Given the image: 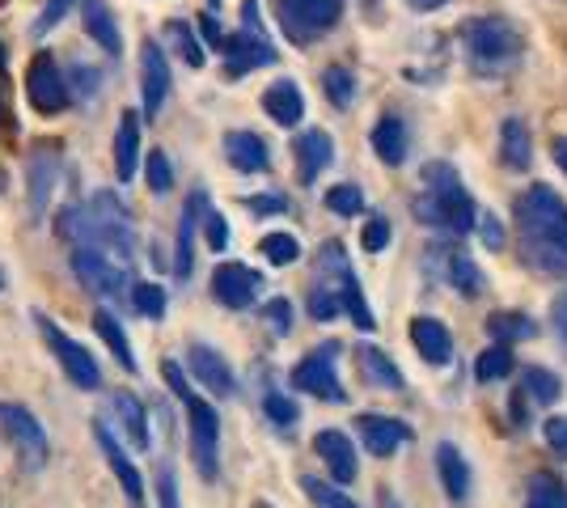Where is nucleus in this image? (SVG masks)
<instances>
[{"mask_svg": "<svg viewBox=\"0 0 567 508\" xmlns=\"http://www.w3.org/2000/svg\"><path fill=\"white\" fill-rule=\"evenodd\" d=\"M529 263L546 276H567V204L550 187H529L517 199Z\"/></svg>", "mask_w": 567, "mask_h": 508, "instance_id": "f257e3e1", "label": "nucleus"}, {"mask_svg": "<svg viewBox=\"0 0 567 508\" xmlns=\"http://www.w3.org/2000/svg\"><path fill=\"white\" fill-rule=\"evenodd\" d=\"M60 234L76 246L90 250H106L111 259L127 263L136 255V238H132V217L111 191H102L90 199V208H69L60 212Z\"/></svg>", "mask_w": 567, "mask_h": 508, "instance_id": "f03ea898", "label": "nucleus"}, {"mask_svg": "<svg viewBox=\"0 0 567 508\" xmlns=\"http://www.w3.org/2000/svg\"><path fill=\"white\" fill-rule=\"evenodd\" d=\"M411 208H415V217L424 220V225L453 229V234L474 229V212H478L471 204V195H466V187H462V178L445 162L424 166V191L411 199Z\"/></svg>", "mask_w": 567, "mask_h": 508, "instance_id": "7ed1b4c3", "label": "nucleus"}, {"mask_svg": "<svg viewBox=\"0 0 567 508\" xmlns=\"http://www.w3.org/2000/svg\"><path fill=\"white\" fill-rule=\"evenodd\" d=\"M462 43H466V55H471V64L478 73H508L520 60V51H525V39H520L517 25L508 18H496V13L471 18L466 30H462Z\"/></svg>", "mask_w": 567, "mask_h": 508, "instance_id": "20e7f679", "label": "nucleus"}, {"mask_svg": "<svg viewBox=\"0 0 567 508\" xmlns=\"http://www.w3.org/2000/svg\"><path fill=\"white\" fill-rule=\"evenodd\" d=\"M343 18V0H280V25L292 43H313Z\"/></svg>", "mask_w": 567, "mask_h": 508, "instance_id": "39448f33", "label": "nucleus"}, {"mask_svg": "<svg viewBox=\"0 0 567 508\" xmlns=\"http://www.w3.org/2000/svg\"><path fill=\"white\" fill-rule=\"evenodd\" d=\"M0 436L13 445V454L22 458L25 470H39L48 462V433L34 415L18 403H0Z\"/></svg>", "mask_w": 567, "mask_h": 508, "instance_id": "423d86ee", "label": "nucleus"}, {"mask_svg": "<svg viewBox=\"0 0 567 508\" xmlns=\"http://www.w3.org/2000/svg\"><path fill=\"white\" fill-rule=\"evenodd\" d=\"M187 419H190V458L199 466V475L204 479H216V466H220V415H216L213 403H204V398H195V390H190L187 398Z\"/></svg>", "mask_w": 567, "mask_h": 508, "instance_id": "0eeeda50", "label": "nucleus"}, {"mask_svg": "<svg viewBox=\"0 0 567 508\" xmlns=\"http://www.w3.org/2000/svg\"><path fill=\"white\" fill-rule=\"evenodd\" d=\"M334 356H339V343L313 348L306 361L292 369V390H306L322 403H348V394L339 386V373H334Z\"/></svg>", "mask_w": 567, "mask_h": 508, "instance_id": "6e6552de", "label": "nucleus"}, {"mask_svg": "<svg viewBox=\"0 0 567 508\" xmlns=\"http://www.w3.org/2000/svg\"><path fill=\"white\" fill-rule=\"evenodd\" d=\"M25 97H30V106L34 111H43V115H55V111H64L69 106V81L60 73V64L51 60V51H39L34 60H30V73H25Z\"/></svg>", "mask_w": 567, "mask_h": 508, "instance_id": "1a4fd4ad", "label": "nucleus"}, {"mask_svg": "<svg viewBox=\"0 0 567 508\" xmlns=\"http://www.w3.org/2000/svg\"><path fill=\"white\" fill-rule=\"evenodd\" d=\"M39 322V331H43V339L51 343V352H55V361H60V369L69 373V382L72 386H81V390H97L102 386V373H97V361L76 343V339H69L55 322H48V318L39 314L34 318Z\"/></svg>", "mask_w": 567, "mask_h": 508, "instance_id": "9d476101", "label": "nucleus"}, {"mask_svg": "<svg viewBox=\"0 0 567 508\" xmlns=\"http://www.w3.org/2000/svg\"><path fill=\"white\" fill-rule=\"evenodd\" d=\"M72 271H76V280H81L90 292H97V297H118V292L127 289L123 263H118V259H111L106 250L76 246V255H72Z\"/></svg>", "mask_w": 567, "mask_h": 508, "instance_id": "9b49d317", "label": "nucleus"}, {"mask_svg": "<svg viewBox=\"0 0 567 508\" xmlns=\"http://www.w3.org/2000/svg\"><path fill=\"white\" fill-rule=\"evenodd\" d=\"M259 289H262V276L255 271V267L220 263L213 271V297L220 301V305H229V310L255 305V301H259Z\"/></svg>", "mask_w": 567, "mask_h": 508, "instance_id": "f8f14e48", "label": "nucleus"}, {"mask_svg": "<svg viewBox=\"0 0 567 508\" xmlns=\"http://www.w3.org/2000/svg\"><path fill=\"white\" fill-rule=\"evenodd\" d=\"M60 148L51 145H39L34 148V157H30V217L43 220L48 217V204H51V191H55V183H60Z\"/></svg>", "mask_w": 567, "mask_h": 508, "instance_id": "ddd939ff", "label": "nucleus"}, {"mask_svg": "<svg viewBox=\"0 0 567 508\" xmlns=\"http://www.w3.org/2000/svg\"><path fill=\"white\" fill-rule=\"evenodd\" d=\"M313 454L327 462V470L334 475V484H352L355 475H360L352 436L339 433V428H322V433L313 436Z\"/></svg>", "mask_w": 567, "mask_h": 508, "instance_id": "4468645a", "label": "nucleus"}, {"mask_svg": "<svg viewBox=\"0 0 567 508\" xmlns=\"http://www.w3.org/2000/svg\"><path fill=\"white\" fill-rule=\"evenodd\" d=\"M187 364H190V377H195L204 390H213L216 398H229V394H234V386H237L234 369L225 364V356H220V352L204 348V343H190Z\"/></svg>", "mask_w": 567, "mask_h": 508, "instance_id": "2eb2a0df", "label": "nucleus"}, {"mask_svg": "<svg viewBox=\"0 0 567 508\" xmlns=\"http://www.w3.org/2000/svg\"><path fill=\"white\" fill-rule=\"evenodd\" d=\"M141 85H144V115L153 120L169 97V60L157 43H144L141 51Z\"/></svg>", "mask_w": 567, "mask_h": 508, "instance_id": "dca6fc26", "label": "nucleus"}, {"mask_svg": "<svg viewBox=\"0 0 567 508\" xmlns=\"http://www.w3.org/2000/svg\"><path fill=\"white\" fill-rule=\"evenodd\" d=\"M355 428H360L373 458H394V449L411 440V428L394 415H355Z\"/></svg>", "mask_w": 567, "mask_h": 508, "instance_id": "f3484780", "label": "nucleus"}, {"mask_svg": "<svg viewBox=\"0 0 567 508\" xmlns=\"http://www.w3.org/2000/svg\"><path fill=\"white\" fill-rule=\"evenodd\" d=\"M297 174H301V183H318V174H327L334 162V141L331 132H322V127H309L297 136Z\"/></svg>", "mask_w": 567, "mask_h": 508, "instance_id": "a211bd4d", "label": "nucleus"}, {"mask_svg": "<svg viewBox=\"0 0 567 508\" xmlns=\"http://www.w3.org/2000/svg\"><path fill=\"white\" fill-rule=\"evenodd\" d=\"M220 51H225V60H229V76H241V73H250V69H262V64H276L271 43H267L262 34H255V30L225 39Z\"/></svg>", "mask_w": 567, "mask_h": 508, "instance_id": "6ab92c4d", "label": "nucleus"}, {"mask_svg": "<svg viewBox=\"0 0 567 508\" xmlns=\"http://www.w3.org/2000/svg\"><path fill=\"white\" fill-rule=\"evenodd\" d=\"M94 440L102 445V454H106L115 479L123 484V491H127V500H144V479H141V470H136V462L123 454V445H118L115 433H111L102 419H94Z\"/></svg>", "mask_w": 567, "mask_h": 508, "instance_id": "aec40b11", "label": "nucleus"}, {"mask_svg": "<svg viewBox=\"0 0 567 508\" xmlns=\"http://www.w3.org/2000/svg\"><path fill=\"white\" fill-rule=\"evenodd\" d=\"M373 153H378L381 166H402L406 162V153H411V132H406V123L399 115H381L373 123Z\"/></svg>", "mask_w": 567, "mask_h": 508, "instance_id": "412c9836", "label": "nucleus"}, {"mask_svg": "<svg viewBox=\"0 0 567 508\" xmlns=\"http://www.w3.org/2000/svg\"><path fill=\"white\" fill-rule=\"evenodd\" d=\"M436 255H441V263H445V284H450L453 292H462L466 301H474L478 292L487 289V280H483V271H478V263H474L466 250H441L436 246Z\"/></svg>", "mask_w": 567, "mask_h": 508, "instance_id": "4be33fe9", "label": "nucleus"}, {"mask_svg": "<svg viewBox=\"0 0 567 508\" xmlns=\"http://www.w3.org/2000/svg\"><path fill=\"white\" fill-rule=\"evenodd\" d=\"M436 470H441V484H445V496H450L453 505H462L466 496H471V466L462 458V449L453 445V440H441L436 445Z\"/></svg>", "mask_w": 567, "mask_h": 508, "instance_id": "5701e85b", "label": "nucleus"}, {"mask_svg": "<svg viewBox=\"0 0 567 508\" xmlns=\"http://www.w3.org/2000/svg\"><path fill=\"white\" fill-rule=\"evenodd\" d=\"M225 157L241 174H262L271 166V153H267L262 136H255V132H225Z\"/></svg>", "mask_w": 567, "mask_h": 508, "instance_id": "b1692460", "label": "nucleus"}, {"mask_svg": "<svg viewBox=\"0 0 567 508\" xmlns=\"http://www.w3.org/2000/svg\"><path fill=\"white\" fill-rule=\"evenodd\" d=\"M411 343L420 348V356H424L427 364H445L453 352V335L445 322H436V318L420 314L415 322H411Z\"/></svg>", "mask_w": 567, "mask_h": 508, "instance_id": "393cba45", "label": "nucleus"}, {"mask_svg": "<svg viewBox=\"0 0 567 508\" xmlns=\"http://www.w3.org/2000/svg\"><path fill=\"white\" fill-rule=\"evenodd\" d=\"M262 111L280 123V127H297V123L306 120V97L297 90V81H276L262 94Z\"/></svg>", "mask_w": 567, "mask_h": 508, "instance_id": "a878e982", "label": "nucleus"}, {"mask_svg": "<svg viewBox=\"0 0 567 508\" xmlns=\"http://www.w3.org/2000/svg\"><path fill=\"white\" fill-rule=\"evenodd\" d=\"M136 157H141V120H136V111H123V115H118V136H115L118 183H132V178H136Z\"/></svg>", "mask_w": 567, "mask_h": 508, "instance_id": "bb28decb", "label": "nucleus"}, {"mask_svg": "<svg viewBox=\"0 0 567 508\" xmlns=\"http://www.w3.org/2000/svg\"><path fill=\"white\" fill-rule=\"evenodd\" d=\"M204 208H208V199H204V191H195L187 199V208H183V220H178V255H174L178 280H187L190 263H195V225H199V212H204Z\"/></svg>", "mask_w": 567, "mask_h": 508, "instance_id": "cd10ccee", "label": "nucleus"}, {"mask_svg": "<svg viewBox=\"0 0 567 508\" xmlns=\"http://www.w3.org/2000/svg\"><path fill=\"white\" fill-rule=\"evenodd\" d=\"M355 364H360V373H364V382L373 390H402V373L399 364L390 361L381 348L373 343H364V348H355Z\"/></svg>", "mask_w": 567, "mask_h": 508, "instance_id": "c85d7f7f", "label": "nucleus"}, {"mask_svg": "<svg viewBox=\"0 0 567 508\" xmlns=\"http://www.w3.org/2000/svg\"><path fill=\"white\" fill-rule=\"evenodd\" d=\"M529 153H534V141H529L525 120L499 123V162H504L508 169H525L529 166Z\"/></svg>", "mask_w": 567, "mask_h": 508, "instance_id": "c756f323", "label": "nucleus"}, {"mask_svg": "<svg viewBox=\"0 0 567 508\" xmlns=\"http://www.w3.org/2000/svg\"><path fill=\"white\" fill-rule=\"evenodd\" d=\"M81 18H85V30H90V39L102 43L106 55H118L123 51V39H118V25L111 18V9L102 4V0H85V9H81Z\"/></svg>", "mask_w": 567, "mask_h": 508, "instance_id": "7c9ffc66", "label": "nucleus"}, {"mask_svg": "<svg viewBox=\"0 0 567 508\" xmlns=\"http://www.w3.org/2000/svg\"><path fill=\"white\" fill-rule=\"evenodd\" d=\"M115 415L123 419V433L132 436V445H136V449H148V415H144L141 398H136V394H127V390H118Z\"/></svg>", "mask_w": 567, "mask_h": 508, "instance_id": "2f4dec72", "label": "nucleus"}, {"mask_svg": "<svg viewBox=\"0 0 567 508\" xmlns=\"http://www.w3.org/2000/svg\"><path fill=\"white\" fill-rule=\"evenodd\" d=\"M94 331L102 335V343L111 348V356L118 361V369L136 373V356H132V343H127V335H123L118 318H115V314H106V310H97V314H94Z\"/></svg>", "mask_w": 567, "mask_h": 508, "instance_id": "473e14b6", "label": "nucleus"}, {"mask_svg": "<svg viewBox=\"0 0 567 508\" xmlns=\"http://www.w3.org/2000/svg\"><path fill=\"white\" fill-rule=\"evenodd\" d=\"M508 373H513V348L492 343V348L478 352V361H474V377L478 382H504Z\"/></svg>", "mask_w": 567, "mask_h": 508, "instance_id": "72a5a7b5", "label": "nucleus"}, {"mask_svg": "<svg viewBox=\"0 0 567 508\" xmlns=\"http://www.w3.org/2000/svg\"><path fill=\"white\" fill-rule=\"evenodd\" d=\"M487 335L508 348V343H520V339H534L538 335V326H534L525 314H492L487 318Z\"/></svg>", "mask_w": 567, "mask_h": 508, "instance_id": "f704fd0d", "label": "nucleus"}, {"mask_svg": "<svg viewBox=\"0 0 567 508\" xmlns=\"http://www.w3.org/2000/svg\"><path fill=\"white\" fill-rule=\"evenodd\" d=\"M520 386L529 390L534 403H555L564 394V382L550 369H520Z\"/></svg>", "mask_w": 567, "mask_h": 508, "instance_id": "c9c22d12", "label": "nucleus"}, {"mask_svg": "<svg viewBox=\"0 0 567 508\" xmlns=\"http://www.w3.org/2000/svg\"><path fill=\"white\" fill-rule=\"evenodd\" d=\"M259 250L271 267H288L301 259V242H297L292 234H267V238L259 242Z\"/></svg>", "mask_w": 567, "mask_h": 508, "instance_id": "e433bc0d", "label": "nucleus"}, {"mask_svg": "<svg viewBox=\"0 0 567 508\" xmlns=\"http://www.w3.org/2000/svg\"><path fill=\"white\" fill-rule=\"evenodd\" d=\"M529 505L534 508H567V487L555 475H534L529 479Z\"/></svg>", "mask_w": 567, "mask_h": 508, "instance_id": "4c0bfd02", "label": "nucleus"}, {"mask_svg": "<svg viewBox=\"0 0 567 508\" xmlns=\"http://www.w3.org/2000/svg\"><path fill=\"white\" fill-rule=\"evenodd\" d=\"M322 90H327V97H331L339 111H348V106L355 102V76L348 73V69H339V64H334V69L322 73Z\"/></svg>", "mask_w": 567, "mask_h": 508, "instance_id": "58836bf2", "label": "nucleus"}, {"mask_svg": "<svg viewBox=\"0 0 567 508\" xmlns=\"http://www.w3.org/2000/svg\"><path fill=\"white\" fill-rule=\"evenodd\" d=\"M327 208L339 212V217H360L364 212V191L355 183H339V187L327 191Z\"/></svg>", "mask_w": 567, "mask_h": 508, "instance_id": "ea45409f", "label": "nucleus"}, {"mask_svg": "<svg viewBox=\"0 0 567 508\" xmlns=\"http://www.w3.org/2000/svg\"><path fill=\"white\" fill-rule=\"evenodd\" d=\"M132 305H136V314H144V318H162L166 314V289L141 280V284H132Z\"/></svg>", "mask_w": 567, "mask_h": 508, "instance_id": "a19ab883", "label": "nucleus"}, {"mask_svg": "<svg viewBox=\"0 0 567 508\" xmlns=\"http://www.w3.org/2000/svg\"><path fill=\"white\" fill-rule=\"evenodd\" d=\"M301 487H306V496L313 500L318 508H360L352 500V496H343L339 487H331V484H322V479H313V475H306L301 479Z\"/></svg>", "mask_w": 567, "mask_h": 508, "instance_id": "79ce46f5", "label": "nucleus"}, {"mask_svg": "<svg viewBox=\"0 0 567 508\" xmlns=\"http://www.w3.org/2000/svg\"><path fill=\"white\" fill-rule=\"evenodd\" d=\"M343 305H339V292L327 284V280H313V289H309V314L318 318V322H331Z\"/></svg>", "mask_w": 567, "mask_h": 508, "instance_id": "37998d69", "label": "nucleus"}, {"mask_svg": "<svg viewBox=\"0 0 567 508\" xmlns=\"http://www.w3.org/2000/svg\"><path fill=\"white\" fill-rule=\"evenodd\" d=\"M144 174H148V187H153L157 195H166L169 187H174V166H169V157L162 153V148H153V153H148Z\"/></svg>", "mask_w": 567, "mask_h": 508, "instance_id": "c03bdc74", "label": "nucleus"}, {"mask_svg": "<svg viewBox=\"0 0 567 508\" xmlns=\"http://www.w3.org/2000/svg\"><path fill=\"white\" fill-rule=\"evenodd\" d=\"M390 238H394V229H390V220H385V217L364 220V229H360V246H364L369 255L385 250V246H390Z\"/></svg>", "mask_w": 567, "mask_h": 508, "instance_id": "a18cd8bd", "label": "nucleus"}, {"mask_svg": "<svg viewBox=\"0 0 567 508\" xmlns=\"http://www.w3.org/2000/svg\"><path fill=\"white\" fill-rule=\"evenodd\" d=\"M262 407H267V415H271V424H280V428H292V424L301 419V407H297L292 398H284V394H267Z\"/></svg>", "mask_w": 567, "mask_h": 508, "instance_id": "49530a36", "label": "nucleus"}, {"mask_svg": "<svg viewBox=\"0 0 567 508\" xmlns=\"http://www.w3.org/2000/svg\"><path fill=\"white\" fill-rule=\"evenodd\" d=\"M474 229H478V238H483L487 250H504V242H508L496 212H474Z\"/></svg>", "mask_w": 567, "mask_h": 508, "instance_id": "de8ad7c7", "label": "nucleus"}, {"mask_svg": "<svg viewBox=\"0 0 567 508\" xmlns=\"http://www.w3.org/2000/svg\"><path fill=\"white\" fill-rule=\"evenodd\" d=\"M72 9H76V0H48L43 13H39V22H34V34H51L55 25L69 18Z\"/></svg>", "mask_w": 567, "mask_h": 508, "instance_id": "09e8293b", "label": "nucleus"}, {"mask_svg": "<svg viewBox=\"0 0 567 508\" xmlns=\"http://www.w3.org/2000/svg\"><path fill=\"white\" fill-rule=\"evenodd\" d=\"M262 318H267V326H271L276 335H288V331H292V305H288L284 297H276V301H267V310H262Z\"/></svg>", "mask_w": 567, "mask_h": 508, "instance_id": "8fccbe9b", "label": "nucleus"}, {"mask_svg": "<svg viewBox=\"0 0 567 508\" xmlns=\"http://www.w3.org/2000/svg\"><path fill=\"white\" fill-rule=\"evenodd\" d=\"M166 34H169V39H174V43H178V48H183V55H187V64H190V69H199V64H204V48H199V43L190 39V30H187V25H178V22H174V25H169V30H166Z\"/></svg>", "mask_w": 567, "mask_h": 508, "instance_id": "3c124183", "label": "nucleus"}, {"mask_svg": "<svg viewBox=\"0 0 567 508\" xmlns=\"http://www.w3.org/2000/svg\"><path fill=\"white\" fill-rule=\"evenodd\" d=\"M204 229H208V246H213V250H225V246H229V225H225V217H220L216 208H204Z\"/></svg>", "mask_w": 567, "mask_h": 508, "instance_id": "603ef678", "label": "nucleus"}, {"mask_svg": "<svg viewBox=\"0 0 567 508\" xmlns=\"http://www.w3.org/2000/svg\"><path fill=\"white\" fill-rule=\"evenodd\" d=\"M543 433H546V445H550L559 458H567V415H550Z\"/></svg>", "mask_w": 567, "mask_h": 508, "instance_id": "864d4df0", "label": "nucleus"}, {"mask_svg": "<svg viewBox=\"0 0 567 508\" xmlns=\"http://www.w3.org/2000/svg\"><path fill=\"white\" fill-rule=\"evenodd\" d=\"M246 208L250 212H288V199L284 195H255V199H246Z\"/></svg>", "mask_w": 567, "mask_h": 508, "instance_id": "5fc2aeb1", "label": "nucleus"}, {"mask_svg": "<svg viewBox=\"0 0 567 508\" xmlns=\"http://www.w3.org/2000/svg\"><path fill=\"white\" fill-rule=\"evenodd\" d=\"M550 322H555V335L567 343V289L555 297V305H550Z\"/></svg>", "mask_w": 567, "mask_h": 508, "instance_id": "6e6d98bb", "label": "nucleus"}, {"mask_svg": "<svg viewBox=\"0 0 567 508\" xmlns=\"http://www.w3.org/2000/svg\"><path fill=\"white\" fill-rule=\"evenodd\" d=\"M157 491H162V508H178V496H174V475L166 466L157 470Z\"/></svg>", "mask_w": 567, "mask_h": 508, "instance_id": "4d7b16f0", "label": "nucleus"}, {"mask_svg": "<svg viewBox=\"0 0 567 508\" xmlns=\"http://www.w3.org/2000/svg\"><path fill=\"white\" fill-rule=\"evenodd\" d=\"M199 30H204V39H208L213 48H220V43H225V34H220V25H216V18H204V22H199Z\"/></svg>", "mask_w": 567, "mask_h": 508, "instance_id": "13d9d810", "label": "nucleus"}, {"mask_svg": "<svg viewBox=\"0 0 567 508\" xmlns=\"http://www.w3.org/2000/svg\"><path fill=\"white\" fill-rule=\"evenodd\" d=\"M550 153H555V162H559V169H564V174H567V136H559V141H555V148H550Z\"/></svg>", "mask_w": 567, "mask_h": 508, "instance_id": "bf43d9fd", "label": "nucleus"}, {"mask_svg": "<svg viewBox=\"0 0 567 508\" xmlns=\"http://www.w3.org/2000/svg\"><path fill=\"white\" fill-rule=\"evenodd\" d=\"M411 9H420V13H432V9H441V4H450V0H406Z\"/></svg>", "mask_w": 567, "mask_h": 508, "instance_id": "052dcab7", "label": "nucleus"}, {"mask_svg": "<svg viewBox=\"0 0 567 508\" xmlns=\"http://www.w3.org/2000/svg\"><path fill=\"white\" fill-rule=\"evenodd\" d=\"M378 500H381V508H402L399 496H394V491H385V487H381V496H378Z\"/></svg>", "mask_w": 567, "mask_h": 508, "instance_id": "680f3d73", "label": "nucleus"}, {"mask_svg": "<svg viewBox=\"0 0 567 508\" xmlns=\"http://www.w3.org/2000/svg\"><path fill=\"white\" fill-rule=\"evenodd\" d=\"M0 69H4V43H0Z\"/></svg>", "mask_w": 567, "mask_h": 508, "instance_id": "e2e57ef3", "label": "nucleus"}, {"mask_svg": "<svg viewBox=\"0 0 567 508\" xmlns=\"http://www.w3.org/2000/svg\"><path fill=\"white\" fill-rule=\"evenodd\" d=\"M259 508H271V505H259Z\"/></svg>", "mask_w": 567, "mask_h": 508, "instance_id": "0e129e2a", "label": "nucleus"}, {"mask_svg": "<svg viewBox=\"0 0 567 508\" xmlns=\"http://www.w3.org/2000/svg\"><path fill=\"white\" fill-rule=\"evenodd\" d=\"M0 284H4V280H0Z\"/></svg>", "mask_w": 567, "mask_h": 508, "instance_id": "69168bd1", "label": "nucleus"}, {"mask_svg": "<svg viewBox=\"0 0 567 508\" xmlns=\"http://www.w3.org/2000/svg\"><path fill=\"white\" fill-rule=\"evenodd\" d=\"M529 508H534V505H529Z\"/></svg>", "mask_w": 567, "mask_h": 508, "instance_id": "338daca9", "label": "nucleus"}]
</instances>
